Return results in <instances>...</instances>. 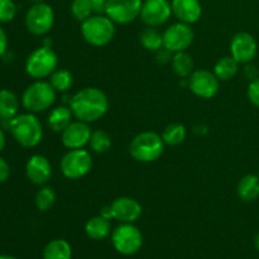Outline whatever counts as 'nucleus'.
<instances>
[{"instance_id":"nucleus-1","label":"nucleus","mask_w":259,"mask_h":259,"mask_svg":"<svg viewBox=\"0 0 259 259\" xmlns=\"http://www.w3.org/2000/svg\"><path fill=\"white\" fill-rule=\"evenodd\" d=\"M70 109L77 120L88 124L94 123L108 111V96L98 88H85L71 98Z\"/></svg>"},{"instance_id":"nucleus-2","label":"nucleus","mask_w":259,"mask_h":259,"mask_svg":"<svg viewBox=\"0 0 259 259\" xmlns=\"http://www.w3.org/2000/svg\"><path fill=\"white\" fill-rule=\"evenodd\" d=\"M9 129L15 141L23 147L38 146L43 138V126L33 113L19 114L9 120Z\"/></svg>"},{"instance_id":"nucleus-3","label":"nucleus","mask_w":259,"mask_h":259,"mask_svg":"<svg viewBox=\"0 0 259 259\" xmlns=\"http://www.w3.org/2000/svg\"><path fill=\"white\" fill-rule=\"evenodd\" d=\"M164 151L163 138L156 132H142L132 139L129 144V153L136 161L154 162L162 156Z\"/></svg>"},{"instance_id":"nucleus-4","label":"nucleus","mask_w":259,"mask_h":259,"mask_svg":"<svg viewBox=\"0 0 259 259\" xmlns=\"http://www.w3.org/2000/svg\"><path fill=\"white\" fill-rule=\"evenodd\" d=\"M81 34L89 45L103 47L113 40L115 35V25L108 15H91L81 24Z\"/></svg>"},{"instance_id":"nucleus-5","label":"nucleus","mask_w":259,"mask_h":259,"mask_svg":"<svg viewBox=\"0 0 259 259\" xmlns=\"http://www.w3.org/2000/svg\"><path fill=\"white\" fill-rule=\"evenodd\" d=\"M56 93L57 91L50 82L37 80L25 89L22 96V104L29 113H40L50 109L55 104Z\"/></svg>"},{"instance_id":"nucleus-6","label":"nucleus","mask_w":259,"mask_h":259,"mask_svg":"<svg viewBox=\"0 0 259 259\" xmlns=\"http://www.w3.org/2000/svg\"><path fill=\"white\" fill-rule=\"evenodd\" d=\"M58 66V57L51 47L43 46L28 56L25 61V71L35 80H42L52 75Z\"/></svg>"},{"instance_id":"nucleus-7","label":"nucleus","mask_w":259,"mask_h":259,"mask_svg":"<svg viewBox=\"0 0 259 259\" xmlns=\"http://www.w3.org/2000/svg\"><path fill=\"white\" fill-rule=\"evenodd\" d=\"M111 243L120 254L133 255L142 248L143 235L132 223H123L111 234Z\"/></svg>"},{"instance_id":"nucleus-8","label":"nucleus","mask_w":259,"mask_h":259,"mask_svg":"<svg viewBox=\"0 0 259 259\" xmlns=\"http://www.w3.org/2000/svg\"><path fill=\"white\" fill-rule=\"evenodd\" d=\"M61 171L70 180L86 176L93 167V157L83 148L70 149L61 159Z\"/></svg>"},{"instance_id":"nucleus-9","label":"nucleus","mask_w":259,"mask_h":259,"mask_svg":"<svg viewBox=\"0 0 259 259\" xmlns=\"http://www.w3.org/2000/svg\"><path fill=\"white\" fill-rule=\"evenodd\" d=\"M55 24V12L46 3H34L25 14V27L32 34L45 35Z\"/></svg>"},{"instance_id":"nucleus-10","label":"nucleus","mask_w":259,"mask_h":259,"mask_svg":"<svg viewBox=\"0 0 259 259\" xmlns=\"http://www.w3.org/2000/svg\"><path fill=\"white\" fill-rule=\"evenodd\" d=\"M194 30L186 23H176L167 28L163 33V47L169 52L186 51L194 42Z\"/></svg>"},{"instance_id":"nucleus-11","label":"nucleus","mask_w":259,"mask_h":259,"mask_svg":"<svg viewBox=\"0 0 259 259\" xmlns=\"http://www.w3.org/2000/svg\"><path fill=\"white\" fill-rule=\"evenodd\" d=\"M142 0H108L105 14L118 24H128L141 15Z\"/></svg>"},{"instance_id":"nucleus-12","label":"nucleus","mask_w":259,"mask_h":259,"mask_svg":"<svg viewBox=\"0 0 259 259\" xmlns=\"http://www.w3.org/2000/svg\"><path fill=\"white\" fill-rule=\"evenodd\" d=\"M219 78L214 72L207 70H197L189 78V89L201 99H211L218 94L220 88Z\"/></svg>"},{"instance_id":"nucleus-13","label":"nucleus","mask_w":259,"mask_h":259,"mask_svg":"<svg viewBox=\"0 0 259 259\" xmlns=\"http://www.w3.org/2000/svg\"><path fill=\"white\" fill-rule=\"evenodd\" d=\"M172 15V7L168 0H146L142 5L141 18L148 27H159Z\"/></svg>"},{"instance_id":"nucleus-14","label":"nucleus","mask_w":259,"mask_h":259,"mask_svg":"<svg viewBox=\"0 0 259 259\" xmlns=\"http://www.w3.org/2000/svg\"><path fill=\"white\" fill-rule=\"evenodd\" d=\"M258 46L254 37L247 32H239L232 38L230 52L232 57L239 63H249L257 55Z\"/></svg>"},{"instance_id":"nucleus-15","label":"nucleus","mask_w":259,"mask_h":259,"mask_svg":"<svg viewBox=\"0 0 259 259\" xmlns=\"http://www.w3.org/2000/svg\"><path fill=\"white\" fill-rule=\"evenodd\" d=\"M90 125L83 121H72L65 131L62 132V143L68 149H80L89 144L91 138Z\"/></svg>"},{"instance_id":"nucleus-16","label":"nucleus","mask_w":259,"mask_h":259,"mask_svg":"<svg viewBox=\"0 0 259 259\" xmlns=\"http://www.w3.org/2000/svg\"><path fill=\"white\" fill-rule=\"evenodd\" d=\"M25 174L32 184L42 186L52 177V166L47 157L42 154H34L30 157L25 166Z\"/></svg>"},{"instance_id":"nucleus-17","label":"nucleus","mask_w":259,"mask_h":259,"mask_svg":"<svg viewBox=\"0 0 259 259\" xmlns=\"http://www.w3.org/2000/svg\"><path fill=\"white\" fill-rule=\"evenodd\" d=\"M113 219L120 223H134L142 215V205L132 197H118L111 202Z\"/></svg>"},{"instance_id":"nucleus-18","label":"nucleus","mask_w":259,"mask_h":259,"mask_svg":"<svg viewBox=\"0 0 259 259\" xmlns=\"http://www.w3.org/2000/svg\"><path fill=\"white\" fill-rule=\"evenodd\" d=\"M172 14L181 23L194 24L199 22L202 14V7L199 0H172Z\"/></svg>"},{"instance_id":"nucleus-19","label":"nucleus","mask_w":259,"mask_h":259,"mask_svg":"<svg viewBox=\"0 0 259 259\" xmlns=\"http://www.w3.org/2000/svg\"><path fill=\"white\" fill-rule=\"evenodd\" d=\"M72 111L70 106H57L52 109L48 115V126L56 133H62L71 123H72Z\"/></svg>"},{"instance_id":"nucleus-20","label":"nucleus","mask_w":259,"mask_h":259,"mask_svg":"<svg viewBox=\"0 0 259 259\" xmlns=\"http://www.w3.org/2000/svg\"><path fill=\"white\" fill-rule=\"evenodd\" d=\"M238 196L245 202H252L259 196V177L255 175H245L238 184Z\"/></svg>"},{"instance_id":"nucleus-21","label":"nucleus","mask_w":259,"mask_h":259,"mask_svg":"<svg viewBox=\"0 0 259 259\" xmlns=\"http://www.w3.org/2000/svg\"><path fill=\"white\" fill-rule=\"evenodd\" d=\"M111 230L110 222L103 217H94L86 223L85 232L89 238L94 240H103L109 237Z\"/></svg>"},{"instance_id":"nucleus-22","label":"nucleus","mask_w":259,"mask_h":259,"mask_svg":"<svg viewBox=\"0 0 259 259\" xmlns=\"http://www.w3.org/2000/svg\"><path fill=\"white\" fill-rule=\"evenodd\" d=\"M18 109L19 103L17 95L8 89L0 90V118L4 120H12L17 116Z\"/></svg>"},{"instance_id":"nucleus-23","label":"nucleus","mask_w":259,"mask_h":259,"mask_svg":"<svg viewBox=\"0 0 259 259\" xmlns=\"http://www.w3.org/2000/svg\"><path fill=\"white\" fill-rule=\"evenodd\" d=\"M72 248L65 239H53L46 245L43 259H71Z\"/></svg>"},{"instance_id":"nucleus-24","label":"nucleus","mask_w":259,"mask_h":259,"mask_svg":"<svg viewBox=\"0 0 259 259\" xmlns=\"http://www.w3.org/2000/svg\"><path fill=\"white\" fill-rule=\"evenodd\" d=\"M172 68L175 73L182 78H187L194 72V60L187 52H177L172 58Z\"/></svg>"},{"instance_id":"nucleus-25","label":"nucleus","mask_w":259,"mask_h":259,"mask_svg":"<svg viewBox=\"0 0 259 259\" xmlns=\"http://www.w3.org/2000/svg\"><path fill=\"white\" fill-rule=\"evenodd\" d=\"M238 68H239V62L229 56V57H223L218 61L214 67V73L220 81H228L232 80L237 75Z\"/></svg>"},{"instance_id":"nucleus-26","label":"nucleus","mask_w":259,"mask_h":259,"mask_svg":"<svg viewBox=\"0 0 259 259\" xmlns=\"http://www.w3.org/2000/svg\"><path fill=\"white\" fill-rule=\"evenodd\" d=\"M141 45L146 48L147 51H152V52H158L162 47H163V34L158 32L156 28L149 27L142 32L141 37Z\"/></svg>"},{"instance_id":"nucleus-27","label":"nucleus","mask_w":259,"mask_h":259,"mask_svg":"<svg viewBox=\"0 0 259 259\" xmlns=\"http://www.w3.org/2000/svg\"><path fill=\"white\" fill-rule=\"evenodd\" d=\"M50 83L53 86L56 91H60V93H66V91L70 90L73 85V76L70 71L67 70H56L55 72L51 75Z\"/></svg>"},{"instance_id":"nucleus-28","label":"nucleus","mask_w":259,"mask_h":259,"mask_svg":"<svg viewBox=\"0 0 259 259\" xmlns=\"http://www.w3.org/2000/svg\"><path fill=\"white\" fill-rule=\"evenodd\" d=\"M164 144L168 146H179L186 138V128L182 124H171L162 133Z\"/></svg>"},{"instance_id":"nucleus-29","label":"nucleus","mask_w":259,"mask_h":259,"mask_svg":"<svg viewBox=\"0 0 259 259\" xmlns=\"http://www.w3.org/2000/svg\"><path fill=\"white\" fill-rule=\"evenodd\" d=\"M89 144L96 153H106L111 147V138L105 131L99 129V131L93 132Z\"/></svg>"},{"instance_id":"nucleus-30","label":"nucleus","mask_w":259,"mask_h":259,"mask_svg":"<svg viewBox=\"0 0 259 259\" xmlns=\"http://www.w3.org/2000/svg\"><path fill=\"white\" fill-rule=\"evenodd\" d=\"M56 199H57V196H56L55 190L45 186L38 190V192L35 194V206L39 211H47L55 205Z\"/></svg>"},{"instance_id":"nucleus-31","label":"nucleus","mask_w":259,"mask_h":259,"mask_svg":"<svg viewBox=\"0 0 259 259\" xmlns=\"http://www.w3.org/2000/svg\"><path fill=\"white\" fill-rule=\"evenodd\" d=\"M71 13L76 20L82 23L94 13L91 0H73L71 4Z\"/></svg>"},{"instance_id":"nucleus-32","label":"nucleus","mask_w":259,"mask_h":259,"mask_svg":"<svg viewBox=\"0 0 259 259\" xmlns=\"http://www.w3.org/2000/svg\"><path fill=\"white\" fill-rule=\"evenodd\" d=\"M17 15V5L13 0H0V23H9Z\"/></svg>"},{"instance_id":"nucleus-33","label":"nucleus","mask_w":259,"mask_h":259,"mask_svg":"<svg viewBox=\"0 0 259 259\" xmlns=\"http://www.w3.org/2000/svg\"><path fill=\"white\" fill-rule=\"evenodd\" d=\"M248 99L253 105L259 108V77L250 81L248 86Z\"/></svg>"},{"instance_id":"nucleus-34","label":"nucleus","mask_w":259,"mask_h":259,"mask_svg":"<svg viewBox=\"0 0 259 259\" xmlns=\"http://www.w3.org/2000/svg\"><path fill=\"white\" fill-rule=\"evenodd\" d=\"M10 176V167L4 158L0 157V184H4Z\"/></svg>"},{"instance_id":"nucleus-35","label":"nucleus","mask_w":259,"mask_h":259,"mask_svg":"<svg viewBox=\"0 0 259 259\" xmlns=\"http://www.w3.org/2000/svg\"><path fill=\"white\" fill-rule=\"evenodd\" d=\"M106 3L108 0H91V4H93V9L94 13H105V8H106Z\"/></svg>"},{"instance_id":"nucleus-36","label":"nucleus","mask_w":259,"mask_h":259,"mask_svg":"<svg viewBox=\"0 0 259 259\" xmlns=\"http://www.w3.org/2000/svg\"><path fill=\"white\" fill-rule=\"evenodd\" d=\"M8 48V38L7 33L4 32L2 27H0V56H3L5 53Z\"/></svg>"},{"instance_id":"nucleus-37","label":"nucleus","mask_w":259,"mask_h":259,"mask_svg":"<svg viewBox=\"0 0 259 259\" xmlns=\"http://www.w3.org/2000/svg\"><path fill=\"white\" fill-rule=\"evenodd\" d=\"M100 217L105 218V219H108V220L113 219V211H111V206H110V205H109V206H105V207H103V209H101Z\"/></svg>"},{"instance_id":"nucleus-38","label":"nucleus","mask_w":259,"mask_h":259,"mask_svg":"<svg viewBox=\"0 0 259 259\" xmlns=\"http://www.w3.org/2000/svg\"><path fill=\"white\" fill-rule=\"evenodd\" d=\"M5 147V136H4V132H3V129L0 128V152L4 149Z\"/></svg>"},{"instance_id":"nucleus-39","label":"nucleus","mask_w":259,"mask_h":259,"mask_svg":"<svg viewBox=\"0 0 259 259\" xmlns=\"http://www.w3.org/2000/svg\"><path fill=\"white\" fill-rule=\"evenodd\" d=\"M255 248L259 250V233L257 234V237H255Z\"/></svg>"},{"instance_id":"nucleus-40","label":"nucleus","mask_w":259,"mask_h":259,"mask_svg":"<svg viewBox=\"0 0 259 259\" xmlns=\"http://www.w3.org/2000/svg\"><path fill=\"white\" fill-rule=\"evenodd\" d=\"M0 259H17V258L10 257V255H0Z\"/></svg>"},{"instance_id":"nucleus-41","label":"nucleus","mask_w":259,"mask_h":259,"mask_svg":"<svg viewBox=\"0 0 259 259\" xmlns=\"http://www.w3.org/2000/svg\"><path fill=\"white\" fill-rule=\"evenodd\" d=\"M30 2H33V3H42L43 0H30Z\"/></svg>"}]
</instances>
